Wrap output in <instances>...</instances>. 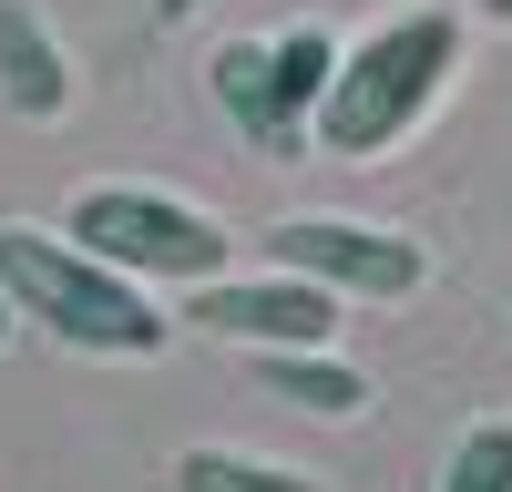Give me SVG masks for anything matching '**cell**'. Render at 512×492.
<instances>
[{"instance_id":"cell-1","label":"cell","mask_w":512,"mask_h":492,"mask_svg":"<svg viewBox=\"0 0 512 492\" xmlns=\"http://www.w3.org/2000/svg\"><path fill=\"white\" fill-rule=\"evenodd\" d=\"M0 287H11V308L41 328V339L93 349V359H154L164 339H175V318H164L154 287L123 277V267H103L93 246L62 236V226L0 216Z\"/></svg>"},{"instance_id":"cell-2","label":"cell","mask_w":512,"mask_h":492,"mask_svg":"<svg viewBox=\"0 0 512 492\" xmlns=\"http://www.w3.org/2000/svg\"><path fill=\"white\" fill-rule=\"evenodd\" d=\"M451 62H461L451 11H400L369 41H349L318 103V154H390L400 134H420L451 93Z\"/></svg>"},{"instance_id":"cell-3","label":"cell","mask_w":512,"mask_h":492,"mask_svg":"<svg viewBox=\"0 0 512 492\" xmlns=\"http://www.w3.org/2000/svg\"><path fill=\"white\" fill-rule=\"evenodd\" d=\"M62 236H82L103 267L144 277L154 298H164V287L185 298V287H205V277L236 267V236L205 216L195 195H164V185H82L62 205Z\"/></svg>"},{"instance_id":"cell-4","label":"cell","mask_w":512,"mask_h":492,"mask_svg":"<svg viewBox=\"0 0 512 492\" xmlns=\"http://www.w3.org/2000/svg\"><path fill=\"white\" fill-rule=\"evenodd\" d=\"M256 257L318 277V287H338V298H379V308L431 287V246L400 236V226H369V216H277L267 236H256Z\"/></svg>"},{"instance_id":"cell-5","label":"cell","mask_w":512,"mask_h":492,"mask_svg":"<svg viewBox=\"0 0 512 492\" xmlns=\"http://www.w3.org/2000/svg\"><path fill=\"white\" fill-rule=\"evenodd\" d=\"M185 328H205V339H226V349H328L338 339V287L318 277H297V267H226V277H205L185 287Z\"/></svg>"},{"instance_id":"cell-6","label":"cell","mask_w":512,"mask_h":492,"mask_svg":"<svg viewBox=\"0 0 512 492\" xmlns=\"http://www.w3.org/2000/svg\"><path fill=\"white\" fill-rule=\"evenodd\" d=\"M205 93H216V113L236 123L246 144H267V154H297V144H318V123L287 103L277 41H226V52L205 62Z\"/></svg>"},{"instance_id":"cell-7","label":"cell","mask_w":512,"mask_h":492,"mask_svg":"<svg viewBox=\"0 0 512 492\" xmlns=\"http://www.w3.org/2000/svg\"><path fill=\"white\" fill-rule=\"evenodd\" d=\"M0 103L21 123H62L72 113V52L52 41V21L31 0H0Z\"/></svg>"},{"instance_id":"cell-8","label":"cell","mask_w":512,"mask_h":492,"mask_svg":"<svg viewBox=\"0 0 512 492\" xmlns=\"http://www.w3.org/2000/svg\"><path fill=\"white\" fill-rule=\"evenodd\" d=\"M256 380L287 410H318V421H359L369 410V369H349L338 349H256Z\"/></svg>"},{"instance_id":"cell-9","label":"cell","mask_w":512,"mask_h":492,"mask_svg":"<svg viewBox=\"0 0 512 492\" xmlns=\"http://www.w3.org/2000/svg\"><path fill=\"white\" fill-rule=\"evenodd\" d=\"M175 492H328V482L297 462H267V451H236V441H195L175 451Z\"/></svg>"},{"instance_id":"cell-10","label":"cell","mask_w":512,"mask_h":492,"mask_svg":"<svg viewBox=\"0 0 512 492\" xmlns=\"http://www.w3.org/2000/svg\"><path fill=\"white\" fill-rule=\"evenodd\" d=\"M441 492H512V421H472L441 462Z\"/></svg>"},{"instance_id":"cell-11","label":"cell","mask_w":512,"mask_h":492,"mask_svg":"<svg viewBox=\"0 0 512 492\" xmlns=\"http://www.w3.org/2000/svg\"><path fill=\"white\" fill-rule=\"evenodd\" d=\"M277 72H287V103L318 123V103H328V72H338V41L318 31V21H297V31H277Z\"/></svg>"},{"instance_id":"cell-12","label":"cell","mask_w":512,"mask_h":492,"mask_svg":"<svg viewBox=\"0 0 512 492\" xmlns=\"http://www.w3.org/2000/svg\"><path fill=\"white\" fill-rule=\"evenodd\" d=\"M205 11V0H154V21H195Z\"/></svg>"},{"instance_id":"cell-13","label":"cell","mask_w":512,"mask_h":492,"mask_svg":"<svg viewBox=\"0 0 512 492\" xmlns=\"http://www.w3.org/2000/svg\"><path fill=\"white\" fill-rule=\"evenodd\" d=\"M11 328H21V308H11V287H0V339H11Z\"/></svg>"},{"instance_id":"cell-14","label":"cell","mask_w":512,"mask_h":492,"mask_svg":"<svg viewBox=\"0 0 512 492\" xmlns=\"http://www.w3.org/2000/svg\"><path fill=\"white\" fill-rule=\"evenodd\" d=\"M482 11H492V21H512V0H482Z\"/></svg>"}]
</instances>
